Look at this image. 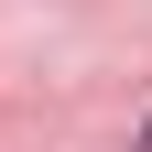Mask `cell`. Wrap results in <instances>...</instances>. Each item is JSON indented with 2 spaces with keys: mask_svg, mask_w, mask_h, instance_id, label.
Segmentation results:
<instances>
[{
  "mask_svg": "<svg viewBox=\"0 0 152 152\" xmlns=\"http://www.w3.org/2000/svg\"><path fill=\"white\" fill-rule=\"evenodd\" d=\"M141 152H152V130H141Z\"/></svg>",
  "mask_w": 152,
  "mask_h": 152,
  "instance_id": "cell-1",
  "label": "cell"
}]
</instances>
